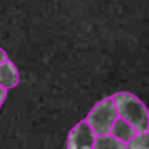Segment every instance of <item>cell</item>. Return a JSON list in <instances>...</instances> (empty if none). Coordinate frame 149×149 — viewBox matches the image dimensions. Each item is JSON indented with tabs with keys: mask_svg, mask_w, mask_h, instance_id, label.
I'll use <instances>...</instances> for the list:
<instances>
[{
	"mask_svg": "<svg viewBox=\"0 0 149 149\" xmlns=\"http://www.w3.org/2000/svg\"><path fill=\"white\" fill-rule=\"evenodd\" d=\"M95 138H96L95 132L90 128L87 120L84 119L69 130L66 149H93Z\"/></svg>",
	"mask_w": 149,
	"mask_h": 149,
	"instance_id": "3957f363",
	"label": "cell"
},
{
	"mask_svg": "<svg viewBox=\"0 0 149 149\" xmlns=\"http://www.w3.org/2000/svg\"><path fill=\"white\" fill-rule=\"evenodd\" d=\"M19 80V71L11 59H7L0 64V87H3L5 90H10V88L16 87Z\"/></svg>",
	"mask_w": 149,
	"mask_h": 149,
	"instance_id": "277c9868",
	"label": "cell"
},
{
	"mask_svg": "<svg viewBox=\"0 0 149 149\" xmlns=\"http://www.w3.org/2000/svg\"><path fill=\"white\" fill-rule=\"evenodd\" d=\"M7 59H8V55H7V52H5V50L2 48V47H0V64H2L3 61H7Z\"/></svg>",
	"mask_w": 149,
	"mask_h": 149,
	"instance_id": "9c48e42d",
	"label": "cell"
},
{
	"mask_svg": "<svg viewBox=\"0 0 149 149\" xmlns=\"http://www.w3.org/2000/svg\"><path fill=\"white\" fill-rule=\"evenodd\" d=\"M111 135L116 136L117 139H120V141H123V143H130L138 133H136V130L133 128L128 122H125V120L117 117V120L114 122L112 128H111Z\"/></svg>",
	"mask_w": 149,
	"mask_h": 149,
	"instance_id": "5b68a950",
	"label": "cell"
},
{
	"mask_svg": "<svg viewBox=\"0 0 149 149\" xmlns=\"http://www.w3.org/2000/svg\"><path fill=\"white\" fill-rule=\"evenodd\" d=\"M117 117L128 122L138 135H146L149 130V112L146 104L130 91H117L112 96Z\"/></svg>",
	"mask_w": 149,
	"mask_h": 149,
	"instance_id": "6da1fadb",
	"label": "cell"
},
{
	"mask_svg": "<svg viewBox=\"0 0 149 149\" xmlns=\"http://www.w3.org/2000/svg\"><path fill=\"white\" fill-rule=\"evenodd\" d=\"M7 95H8V90H5L3 87H0V107H2V104L7 100Z\"/></svg>",
	"mask_w": 149,
	"mask_h": 149,
	"instance_id": "ba28073f",
	"label": "cell"
},
{
	"mask_svg": "<svg viewBox=\"0 0 149 149\" xmlns=\"http://www.w3.org/2000/svg\"><path fill=\"white\" fill-rule=\"evenodd\" d=\"M93 149H128V143H123L111 133H106V135H98L95 138Z\"/></svg>",
	"mask_w": 149,
	"mask_h": 149,
	"instance_id": "8992f818",
	"label": "cell"
},
{
	"mask_svg": "<svg viewBox=\"0 0 149 149\" xmlns=\"http://www.w3.org/2000/svg\"><path fill=\"white\" fill-rule=\"evenodd\" d=\"M87 123L90 125V128L95 132V135H106L111 133L114 122L117 120V111L114 106V101L111 96L103 98L101 101H98L93 107L90 109L87 116Z\"/></svg>",
	"mask_w": 149,
	"mask_h": 149,
	"instance_id": "7a4b0ae2",
	"label": "cell"
},
{
	"mask_svg": "<svg viewBox=\"0 0 149 149\" xmlns=\"http://www.w3.org/2000/svg\"><path fill=\"white\" fill-rule=\"evenodd\" d=\"M128 149H148V133L146 135H136L128 143Z\"/></svg>",
	"mask_w": 149,
	"mask_h": 149,
	"instance_id": "52a82bcc",
	"label": "cell"
}]
</instances>
